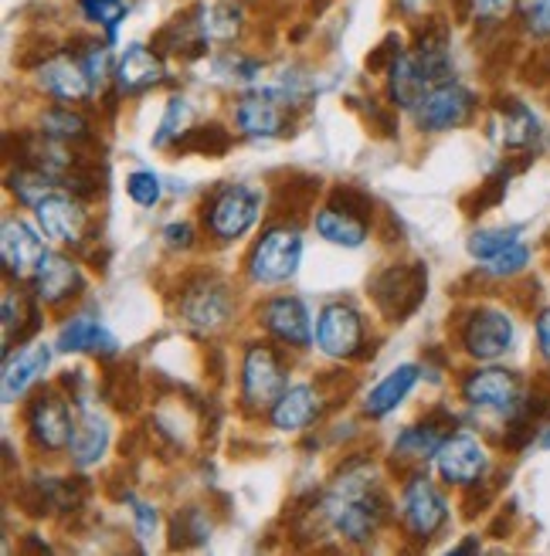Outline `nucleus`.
<instances>
[{"instance_id":"obj_1","label":"nucleus","mask_w":550,"mask_h":556,"mask_svg":"<svg viewBox=\"0 0 550 556\" xmlns=\"http://www.w3.org/2000/svg\"><path fill=\"white\" fill-rule=\"evenodd\" d=\"M323 516L343 540L367 543L388 516V503H384L377 482L367 479V471L343 468L340 482L323 503Z\"/></svg>"},{"instance_id":"obj_2","label":"nucleus","mask_w":550,"mask_h":556,"mask_svg":"<svg viewBox=\"0 0 550 556\" xmlns=\"http://www.w3.org/2000/svg\"><path fill=\"white\" fill-rule=\"evenodd\" d=\"M302 262V231L289 220L262 231L249 255V275L259 286H283L299 271Z\"/></svg>"},{"instance_id":"obj_3","label":"nucleus","mask_w":550,"mask_h":556,"mask_svg":"<svg viewBox=\"0 0 550 556\" xmlns=\"http://www.w3.org/2000/svg\"><path fill=\"white\" fill-rule=\"evenodd\" d=\"M262 214V198L245 184L217 187L204 204V225L217 241H238L245 238Z\"/></svg>"},{"instance_id":"obj_4","label":"nucleus","mask_w":550,"mask_h":556,"mask_svg":"<svg viewBox=\"0 0 550 556\" xmlns=\"http://www.w3.org/2000/svg\"><path fill=\"white\" fill-rule=\"evenodd\" d=\"M289 377L279 353L268 343H252L241 359V397L252 410H272V404L286 394Z\"/></svg>"},{"instance_id":"obj_5","label":"nucleus","mask_w":550,"mask_h":556,"mask_svg":"<svg viewBox=\"0 0 550 556\" xmlns=\"http://www.w3.org/2000/svg\"><path fill=\"white\" fill-rule=\"evenodd\" d=\"M428 289V271L425 265H388L380 275H374L371 282V295L377 302V309L401 323L404 316H411L418 309V302L425 299Z\"/></svg>"},{"instance_id":"obj_6","label":"nucleus","mask_w":550,"mask_h":556,"mask_svg":"<svg viewBox=\"0 0 550 556\" xmlns=\"http://www.w3.org/2000/svg\"><path fill=\"white\" fill-rule=\"evenodd\" d=\"M72 397L59 394V391H41L32 407H27V434L38 444L41 452H62L72 444L75 434V410H72Z\"/></svg>"},{"instance_id":"obj_7","label":"nucleus","mask_w":550,"mask_h":556,"mask_svg":"<svg viewBox=\"0 0 550 556\" xmlns=\"http://www.w3.org/2000/svg\"><path fill=\"white\" fill-rule=\"evenodd\" d=\"M232 313H235V295L222 278L201 275L180 295V316L195 332L222 329L232 319Z\"/></svg>"},{"instance_id":"obj_8","label":"nucleus","mask_w":550,"mask_h":556,"mask_svg":"<svg viewBox=\"0 0 550 556\" xmlns=\"http://www.w3.org/2000/svg\"><path fill=\"white\" fill-rule=\"evenodd\" d=\"M316 346L329 359H353L364 346V319L350 302H329L316 319Z\"/></svg>"},{"instance_id":"obj_9","label":"nucleus","mask_w":550,"mask_h":556,"mask_svg":"<svg viewBox=\"0 0 550 556\" xmlns=\"http://www.w3.org/2000/svg\"><path fill=\"white\" fill-rule=\"evenodd\" d=\"M435 465H438V476H442L449 485H459V489H473L486 479L489 471V455L483 448V441L476 434H465V431H452L442 448L435 455Z\"/></svg>"},{"instance_id":"obj_10","label":"nucleus","mask_w":550,"mask_h":556,"mask_svg":"<svg viewBox=\"0 0 550 556\" xmlns=\"http://www.w3.org/2000/svg\"><path fill=\"white\" fill-rule=\"evenodd\" d=\"M476 113V96L459 86V81H442L435 86L418 105H415V119L422 126V132H449L459 129L462 123H470V116Z\"/></svg>"},{"instance_id":"obj_11","label":"nucleus","mask_w":550,"mask_h":556,"mask_svg":"<svg viewBox=\"0 0 550 556\" xmlns=\"http://www.w3.org/2000/svg\"><path fill=\"white\" fill-rule=\"evenodd\" d=\"M401 519L415 540H422V543L435 540V533L442 530L449 519L446 495L438 492L425 476H415L401 489Z\"/></svg>"},{"instance_id":"obj_12","label":"nucleus","mask_w":550,"mask_h":556,"mask_svg":"<svg viewBox=\"0 0 550 556\" xmlns=\"http://www.w3.org/2000/svg\"><path fill=\"white\" fill-rule=\"evenodd\" d=\"M35 217H38V228H41L48 238H54V241L72 244V248H78L82 241H86V231H89V211L82 207V201L75 198V193L51 190L48 198L38 201Z\"/></svg>"},{"instance_id":"obj_13","label":"nucleus","mask_w":550,"mask_h":556,"mask_svg":"<svg viewBox=\"0 0 550 556\" xmlns=\"http://www.w3.org/2000/svg\"><path fill=\"white\" fill-rule=\"evenodd\" d=\"M41 235L45 231L32 228L21 217L4 220V235H0V255H4L8 275L17 278V282H27V278H35L38 265L45 262L48 248H45V238Z\"/></svg>"},{"instance_id":"obj_14","label":"nucleus","mask_w":550,"mask_h":556,"mask_svg":"<svg viewBox=\"0 0 550 556\" xmlns=\"http://www.w3.org/2000/svg\"><path fill=\"white\" fill-rule=\"evenodd\" d=\"M289 99L283 92H252L238 99L235 105V126L252 136V139H272L289 132V116H286Z\"/></svg>"},{"instance_id":"obj_15","label":"nucleus","mask_w":550,"mask_h":556,"mask_svg":"<svg viewBox=\"0 0 550 556\" xmlns=\"http://www.w3.org/2000/svg\"><path fill=\"white\" fill-rule=\"evenodd\" d=\"M513 346V319L500 309H476L462 326V350L473 359H500Z\"/></svg>"},{"instance_id":"obj_16","label":"nucleus","mask_w":550,"mask_h":556,"mask_svg":"<svg viewBox=\"0 0 550 556\" xmlns=\"http://www.w3.org/2000/svg\"><path fill=\"white\" fill-rule=\"evenodd\" d=\"M259 316H262V326L268 329L272 340H279L292 350H307L313 343V319H310V309L302 299H296V295L268 299Z\"/></svg>"},{"instance_id":"obj_17","label":"nucleus","mask_w":550,"mask_h":556,"mask_svg":"<svg viewBox=\"0 0 550 556\" xmlns=\"http://www.w3.org/2000/svg\"><path fill=\"white\" fill-rule=\"evenodd\" d=\"M462 397L473 407H486V410H497V414H513L520 407V401H524L520 397V380L503 367L473 370L462 380Z\"/></svg>"},{"instance_id":"obj_18","label":"nucleus","mask_w":550,"mask_h":556,"mask_svg":"<svg viewBox=\"0 0 550 556\" xmlns=\"http://www.w3.org/2000/svg\"><path fill=\"white\" fill-rule=\"evenodd\" d=\"M32 289L41 305H65L68 299H75L82 289H86V278H82L78 265L68 255L48 252L32 278Z\"/></svg>"},{"instance_id":"obj_19","label":"nucleus","mask_w":550,"mask_h":556,"mask_svg":"<svg viewBox=\"0 0 550 556\" xmlns=\"http://www.w3.org/2000/svg\"><path fill=\"white\" fill-rule=\"evenodd\" d=\"M54 350L59 353H92L99 359H113L120 353V343L96 316H72L62 323Z\"/></svg>"},{"instance_id":"obj_20","label":"nucleus","mask_w":550,"mask_h":556,"mask_svg":"<svg viewBox=\"0 0 550 556\" xmlns=\"http://www.w3.org/2000/svg\"><path fill=\"white\" fill-rule=\"evenodd\" d=\"M452 425L455 417L449 410H435L428 414L422 425H411L398 434L395 441V455L401 458H415V462H425V458H435L438 448H442V441L452 434Z\"/></svg>"},{"instance_id":"obj_21","label":"nucleus","mask_w":550,"mask_h":556,"mask_svg":"<svg viewBox=\"0 0 550 556\" xmlns=\"http://www.w3.org/2000/svg\"><path fill=\"white\" fill-rule=\"evenodd\" d=\"M38 86L59 102H82L96 92L89 72L82 68L78 59H51L38 72Z\"/></svg>"},{"instance_id":"obj_22","label":"nucleus","mask_w":550,"mask_h":556,"mask_svg":"<svg viewBox=\"0 0 550 556\" xmlns=\"http://www.w3.org/2000/svg\"><path fill=\"white\" fill-rule=\"evenodd\" d=\"M320 391L313 383H292L286 387V394L272 404L268 421L275 431H302L313 425V417H320Z\"/></svg>"},{"instance_id":"obj_23","label":"nucleus","mask_w":550,"mask_h":556,"mask_svg":"<svg viewBox=\"0 0 550 556\" xmlns=\"http://www.w3.org/2000/svg\"><path fill=\"white\" fill-rule=\"evenodd\" d=\"M51 364V350L45 343H32L24 346L17 356L8 353V364H4V404H17L32 387L45 377Z\"/></svg>"},{"instance_id":"obj_24","label":"nucleus","mask_w":550,"mask_h":556,"mask_svg":"<svg viewBox=\"0 0 550 556\" xmlns=\"http://www.w3.org/2000/svg\"><path fill=\"white\" fill-rule=\"evenodd\" d=\"M113 75H116V89L123 96H136V92L153 89L167 72H163V62L157 51H150L143 45H129Z\"/></svg>"},{"instance_id":"obj_25","label":"nucleus","mask_w":550,"mask_h":556,"mask_svg":"<svg viewBox=\"0 0 550 556\" xmlns=\"http://www.w3.org/2000/svg\"><path fill=\"white\" fill-rule=\"evenodd\" d=\"M313 228L323 241L340 244V248H361L367 241V214H357L350 207H340L329 201L316 211Z\"/></svg>"},{"instance_id":"obj_26","label":"nucleus","mask_w":550,"mask_h":556,"mask_svg":"<svg viewBox=\"0 0 550 556\" xmlns=\"http://www.w3.org/2000/svg\"><path fill=\"white\" fill-rule=\"evenodd\" d=\"M109 448V421L99 414V410H82L78 421H75V434H72V462L78 468H89V465H99V458L105 455Z\"/></svg>"},{"instance_id":"obj_27","label":"nucleus","mask_w":550,"mask_h":556,"mask_svg":"<svg viewBox=\"0 0 550 556\" xmlns=\"http://www.w3.org/2000/svg\"><path fill=\"white\" fill-rule=\"evenodd\" d=\"M418 367L415 364H401L395 367L388 377H384L377 387H371V394L364 401V414L367 417H388L398 404H404V397L415 391V383H418Z\"/></svg>"},{"instance_id":"obj_28","label":"nucleus","mask_w":550,"mask_h":556,"mask_svg":"<svg viewBox=\"0 0 550 556\" xmlns=\"http://www.w3.org/2000/svg\"><path fill=\"white\" fill-rule=\"evenodd\" d=\"M195 24L204 41H232L241 27V11L235 4H201L195 14Z\"/></svg>"},{"instance_id":"obj_29","label":"nucleus","mask_w":550,"mask_h":556,"mask_svg":"<svg viewBox=\"0 0 550 556\" xmlns=\"http://www.w3.org/2000/svg\"><path fill=\"white\" fill-rule=\"evenodd\" d=\"M41 132L51 136V139H59V143H65V147H78V143H86V139L92 136L89 132V119L72 113L68 105L48 109V113L41 116Z\"/></svg>"},{"instance_id":"obj_30","label":"nucleus","mask_w":550,"mask_h":556,"mask_svg":"<svg viewBox=\"0 0 550 556\" xmlns=\"http://www.w3.org/2000/svg\"><path fill=\"white\" fill-rule=\"evenodd\" d=\"M537 136H540V119L530 113L524 102L510 99L503 105V143L510 150H527Z\"/></svg>"},{"instance_id":"obj_31","label":"nucleus","mask_w":550,"mask_h":556,"mask_svg":"<svg viewBox=\"0 0 550 556\" xmlns=\"http://www.w3.org/2000/svg\"><path fill=\"white\" fill-rule=\"evenodd\" d=\"M190 116H195V109H190V102L184 96H174L167 102V109H163V119L157 126V136H153V147L163 150L171 143H180V139L187 136V126H190Z\"/></svg>"},{"instance_id":"obj_32","label":"nucleus","mask_w":550,"mask_h":556,"mask_svg":"<svg viewBox=\"0 0 550 556\" xmlns=\"http://www.w3.org/2000/svg\"><path fill=\"white\" fill-rule=\"evenodd\" d=\"M187 153H204V156H222L232 147V136L228 129H222L217 123L211 126H198V129H187V136L177 143Z\"/></svg>"},{"instance_id":"obj_33","label":"nucleus","mask_w":550,"mask_h":556,"mask_svg":"<svg viewBox=\"0 0 550 556\" xmlns=\"http://www.w3.org/2000/svg\"><path fill=\"white\" fill-rule=\"evenodd\" d=\"M516 241H520V228H486L470 238V255L476 262H489L492 255L507 252V248Z\"/></svg>"},{"instance_id":"obj_34","label":"nucleus","mask_w":550,"mask_h":556,"mask_svg":"<svg viewBox=\"0 0 550 556\" xmlns=\"http://www.w3.org/2000/svg\"><path fill=\"white\" fill-rule=\"evenodd\" d=\"M82 14L92 24L105 27L109 41H116V27L126 17V0H82Z\"/></svg>"},{"instance_id":"obj_35","label":"nucleus","mask_w":550,"mask_h":556,"mask_svg":"<svg viewBox=\"0 0 550 556\" xmlns=\"http://www.w3.org/2000/svg\"><path fill=\"white\" fill-rule=\"evenodd\" d=\"M527 265H530V248L524 241H516V244L507 248V252H500V255H492L489 262H483L489 278H513V275L524 271Z\"/></svg>"},{"instance_id":"obj_36","label":"nucleus","mask_w":550,"mask_h":556,"mask_svg":"<svg viewBox=\"0 0 550 556\" xmlns=\"http://www.w3.org/2000/svg\"><path fill=\"white\" fill-rule=\"evenodd\" d=\"M126 193H129V201L133 204H140V207H157L160 198H163V184L153 170H133L126 177Z\"/></svg>"},{"instance_id":"obj_37","label":"nucleus","mask_w":550,"mask_h":556,"mask_svg":"<svg viewBox=\"0 0 550 556\" xmlns=\"http://www.w3.org/2000/svg\"><path fill=\"white\" fill-rule=\"evenodd\" d=\"M174 536H184L180 546H187V543H204L211 536V519H208V513L198 509V506L177 513L174 516Z\"/></svg>"},{"instance_id":"obj_38","label":"nucleus","mask_w":550,"mask_h":556,"mask_svg":"<svg viewBox=\"0 0 550 556\" xmlns=\"http://www.w3.org/2000/svg\"><path fill=\"white\" fill-rule=\"evenodd\" d=\"M524 27L527 35L547 41L550 38V0H527L524 4Z\"/></svg>"},{"instance_id":"obj_39","label":"nucleus","mask_w":550,"mask_h":556,"mask_svg":"<svg viewBox=\"0 0 550 556\" xmlns=\"http://www.w3.org/2000/svg\"><path fill=\"white\" fill-rule=\"evenodd\" d=\"M82 68L89 72V78H92V86L99 89L102 81H105V75H109V51L102 48V45H89L86 51H82Z\"/></svg>"},{"instance_id":"obj_40","label":"nucleus","mask_w":550,"mask_h":556,"mask_svg":"<svg viewBox=\"0 0 550 556\" xmlns=\"http://www.w3.org/2000/svg\"><path fill=\"white\" fill-rule=\"evenodd\" d=\"M163 244L174 248V252H187V248H195V225H187V220H174V225L163 228Z\"/></svg>"},{"instance_id":"obj_41","label":"nucleus","mask_w":550,"mask_h":556,"mask_svg":"<svg viewBox=\"0 0 550 556\" xmlns=\"http://www.w3.org/2000/svg\"><path fill=\"white\" fill-rule=\"evenodd\" d=\"M133 519H136V536H140L143 543L157 533V526H160L157 509L147 506V503H133Z\"/></svg>"},{"instance_id":"obj_42","label":"nucleus","mask_w":550,"mask_h":556,"mask_svg":"<svg viewBox=\"0 0 550 556\" xmlns=\"http://www.w3.org/2000/svg\"><path fill=\"white\" fill-rule=\"evenodd\" d=\"M537 343H540V356L547 359V367H550V305L537 316Z\"/></svg>"},{"instance_id":"obj_43","label":"nucleus","mask_w":550,"mask_h":556,"mask_svg":"<svg viewBox=\"0 0 550 556\" xmlns=\"http://www.w3.org/2000/svg\"><path fill=\"white\" fill-rule=\"evenodd\" d=\"M473 4L483 11V14H500V11H507L513 0H473Z\"/></svg>"},{"instance_id":"obj_44","label":"nucleus","mask_w":550,"mask_h":556,"mask_svg":"<svg viewBox=\"0 0 550 556\" xmlns=\"http://www.w3.org/2000/svg\"><path fill=\"white\" fill-rule=\"evenodd\" d=\"M543 448H550V431L543 434Z\"/></svg>"}]
</instances>
